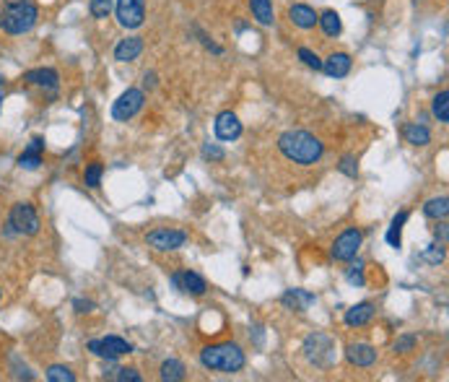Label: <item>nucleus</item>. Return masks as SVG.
Returning a JSON list of instances; mask_svg holds the SVG:
<instances>
[{
	"mask_svg": "<svg viewBox=\"0 0 449 382\" xmlns=\"http://www.w3.org/2000/svg\"><path fill=\"white\" fill-rule=\"evenodd\" d=\"M278 148L288 161L302 164V167H312L317 164L325 154L323 141L307 130H286L284 136L278 138Z\"/></svg>",
	"mask_w": 449,
	"mask_h": 382,
	"instance_id": "1",
	"label": "nucleus"
},
{
	"mask_svg": "<svg viewBox=\"0 0 449 382\" xmlns=\"http://www.w3.org/2000/svg\"><path fill=\"white\" fill-rule=\"evenodd\" d=\"M40 6L34 0H8L0 10V31L10 37H21L37 26Z\"/></svg>",
	"mask_w": 449,
	"mask_h": 382,
	"instance_id": "2",
	"label": "nucleus"
},
{
	"mask_svg": "<svg viewBox=\"0 0 449 382\" xmlns=\"http://www.w3.org/2000/svg\"><path fill=\"white\" fill-rule=\"evenodd\" d=\"M200 364L211 372L236 374L245 369V351L236 343H218V346H205L200 351Z\"/></svg>",
	"mask_w": 449,
	"mask_h": 382,
	"instance_id": "3",
	"label": "nucleus"
},
{
	"mask_svg": "<svg viewBox=\"0 0 449 382\" xmlns=\"http://www.w3.org/2000/svg\"><path fill=\"white\" fill-rule=\"evenodd\" d=\"M40 216L31 203H13L8 214V234H37L40 232Z\"/></svg>",
	"mask_w": 449,
	"mask_h": 382,
	"instance_id": "4",
	"label": "nucleus"
},
{
	"mask_svg": "<svg viewBox=\"0 0 449 382\" xmlns=\"http://www.w3.org/2000/svg\"><path fill=\"white\" fill-rule=\"evenodd\" d=\"M304 353L314 367L327 369L335 362V341L327 333H312L304 341Z\"/></svg>",
	"mask_w": 449,
	"mask_h": 382,
	"instance_id": "5",
	"label": "nucleus"
},
{
	"mask_svg": "<svg viewBox=\"0 0 449 382\" xmlns=\"http://www.w3.org/2000/svg\"><path fill=\"white\" fill-rule=\"evenodd\" d=\"M361 242H364L361 229H356V226L345 229L330 247L332 260H338V263H351V260H356V255L361 250Z\"/></svg>",
	"mask_w": 449,
	"mask_h": 382,
	"instance_id": "6",
	"label": "nucleus"
},
{
	"mask_svg": "<svg viewBox=\"0 0 449 382\" xmlns=\"http://www.w3.org/2000/svg\"><path fill=\"white\" fill-rule=\"evenodd\" d=\"M146 104V94H143V88H127L117 97V102L112 104V118L117 120V122H127V120H133L143 109Z\"/></svg>",
	"mask_w": 449,
	"mask_h": 382,
	"instance_id": "7",
	"label": "nucleus"
},
{
	"mask_svg": "<svg viewBox=\"0 0 449 382\" xmlns=\"http://www.w3.org/2000/svg\"><path fill=\"white\" fill-rule=\"evenodd\" d=\"M88 351L94 353V356H99V359L117 362L120 356H125V353L133 351V346H130L125 338H120V335H104V338L88 341Z\"/></svg>",
	"mask_w": 449,
	"mask_h": 382,
	"instance_id": "8",
	"label": "nucleus"
},
{
	"mask_svg": "<svg viewBox=\"0 0 449 382\" xmlns=\"http://www.w3.org/2000/svg\"><path fill=\"white\" fill-rule=\"evenodd\" d=\"M146 245L158 250V253H172V250H179V247L187 245V232H179V229H154L146 234Z\"/></svg>",
	"mask_w": 449,
	"mask_h": 382,
	"instance_id": "9",
	"label": "nucleus"
},
{
	"mask_svg": "<svg viewBox=\"0 0 449 382\" xmlns=\"http://www.w3.org/2000/svg\"><path fill=\"white\" fill-rule=\"evenodd\" d=\"M120 26L125 29H140L146 21V0H117L115 3Z\"/></svg>",
	"mask_w": 449,
	"mask_h": 382,
	"instance_id": "10",
	"label": "nucleus"
},
{
	"mask_svg": "<svg viewBox=\"0 0 449 382\" xmlns=\"http://www.w3.org/2000/svg\"><path fill=\"white\" fill-rule=\"evenodd\" d=\"M213 130H215V138L218 141H226V143H231L236 138L242 136V122L236 118L231 109H224L213 122Z\"/></svg>",
	"mask_w": 449,
	"mask_h": 382,
	"instance_id": "11",
	"label": "nucleus"
},
{
	"mask_svg": "<svg viewBox=\"0 0 449 382\" xmlns=\"http://www.w3.org/2000/svg\"><path fill=\"white\" fill-rule=\"evenodd\" d=\"M172 284L174 289H179L182 294H190V296H203L208 292V284L205 278L195 271H182V273H172Z\"/></svg>",
	"mask_w": 449,
	"mask_h": 382,
	"instance_id": "12",
	"label": "nucleus"
},
{
	"mask_svg": "<svg viewBox=\"0 0 449 382\" xmlns=\"http://www.w3.org/2000/svg\"><path fill=\"white\" fill-rule=\"evenodd\" d=\"M24 81H26V83H31V86L42 88V91H49V94H55V91L60 88L58 70H52V68H34V70H29V73L24 76Z\"/></svg>",
	"mask_w": 449,
	"mask_h": 382,
	"instance_id": "13",
	"label": "nucleus"
},
{
	"mask_svg": "<svg viewBox=\"0 0 449 382\" xmlns=\"http://www.w3.org/2000/svg\"><path fill=\"white\" fill-rule=\"evenodd\" d=\"M345 359L353 364V367H371V364L377 362V349L369 346V343H351L348 349H345Z\"/></svg>",
	"mask_w": 449,
	"mask_h": 382,
	"instance_id": "14",
	"label": "nucleus"
},
{
	"mask_svg": "<svg viewBox=\"0 0 449 382\" xmlns=\"http://www.w3.org/2000/svg\"><path fill=\"white\" fill-rule=\"evenodd\" d=\"M42 154H44V138H31V143L24 148V154L19 157V167L21 169H34L42 167Z\"/></svg>",
	"mask_w": 449,
	"mask_h": 382,
	"instance_id": "15",
	"label": "nucleus"
},
{
	"mask_svg": "<svg viewBox=\"0 0 449 382\" xmlns=\"http://www.w3.org/2000/svg\"><path fill=\"white\" fill-rule=\"evenodd\" d=\"M323 70L330 76V79H343L351 73V55L345 52H332L330 58L323 60Z\"/></svg>",
	"mask_w": 449,
	"mask_h": 382,
	"instance_id": "16",
	"label": "nucleus"
},
{
	"mask_svg": "<svg viewBox=\"0 0 449 382\" xmlns=\"http://www.w3.org/2000/svg\"><path fill=\"white\" fill-rule=\"evenodd\" d=\"M288 19H291L293 26H299V29H314L317 26V13H314L312 6H307V3H296L288 8Z\"/></svg>",
	"mask_w": 449,
	"mask_h": 382,
	"instance_id": "17",
	"label": "nucleus"
},
{
	"mask_svg": "<svg viewBox=\"0 0 449 382\" xmlns=\"http://www.w3.org/2000/svg\"><path fill=\"white\" fill-rule=\"evenodd\" d=\"M371 317H374V304L371 302H359L353 304L351 310H345V325L348 328H364V325L371 323Z\"/></svg>",
	"mask_w": 449,
	"mask_h": 382,
	"instance_id": "18",
	"label": "nucleus"
},
{
	"mask_svg": "<svg viewBox=\"0 0 449 382\" xmlns=\"http://www.w3.org/2000/svg\"><path fill=\"white\" fill-rule=\"evenodd\" d=\"M140 52H143V40L140 37H125L115 47V60L117 63H133V60H138Z\"/></svg>",
	"mask_w": 449,
	"mask_h": 382,
	"instance_id": "19",
	"label": "nucleus"
},
{
	"mask_svg": "<svg viewBox=\"0 0 449 382\" xmlns=\"http://www.w3.org/2000/svg\"><path fill=\"white\" fill-rule=\"evenodd\" d=\"M281 302H284V307L293 310V312H304L309 304H314V294L312 292H304V289H288Z\"/></svg>",
	"mask_w": 449,
	"mask_h": 382,
	"instance_id": "20",
	"label": "nucleus"
},
{
	"mask_svg": "<svg viewBox=\"0 0 449 382\" xmlns=\"http://www.w3.org/2000/svg\"><path fill=\"white\" fill-rule=\"evenodd\" d=\"M402 136H405V141H408L410 146H429L431 143V130L426 125H421V122H410V125H405Z\"/></svg>",
	"mask_w": 449,
	"mask_h": 382,
	"instance_id": "21",
	"label": "nucleus"
},
{
	"mask_svg": "<svg viewBox=\"0 0 449 382\" xmlns=\"http://www.w3.org/2000/svg\"><path fill=\"white\" fill-rule=\"evenodd\" d=\"M250 10H252V16L257 24H263V26H273V0H250Z\"/></svg>",
	"mask_w": 449,
	"mask_h": 382,
	"instance_id": "22",
	"label": "nucleus"
},
{
	"mask_svg": "<svg viewBox=\"0 0 449 382\" xmlns=\"http://www.w3.org/2000/svg\"><path fill=\"white\" fill-rule=\"evenodd\" d=\"M317 24L323 26V31L327 34V37H341V31H343V21H341V16L335 13V10H325L323 16L317 19Z\"/></svg>",
	"mask_w": 449,
	"mask_h": 382,
	"instance_id": "23",
	"label": "nucleus"
},
{
	"mask_svg": "<svg viewBox=\"0 0 449 382\" xmlns=\"http://www.w3.org/2000/svg\"><path fill=\"white\" fill-rule=\"evenodd\" d=\"M423 214L429 216V218H434V221H439V218H447V214H449L447 196L431 198V200H426V206H423Z\"/></svg>",
	"mask_w": 449,
	"mask_h": 382,
	"instance_id": "24",
	"label": "nucleus"
},
{
	"mask_svg": "<svg viewBox=\"0 0 449 382\" xmlns=\"http://www.w3.org/2000/svg\"><path fill=\"white\" fill-rule=\"evenodd\" d=\"M161 380H166V382L185 380V364L179 362V359H166V362L161 364Z\"/></svg>",
	"mask_w": 449,
	"mask_h": 382,
	"instance_id": "25",
	"label": "nucleus"
},
{
	"mask_svg": "<svg viewBox=\"0 0 449 382\" xmlns=\"http://www.w3.org/2000/svg\"><path fill=\"white\" fill-rule=\"evenodd\" d=\"M408 216H410L408 211L395 214L390 229H387V245H390V247H400V232H402V226H405V221H408Z\"/></svg>",
	"mask_w": 449,
	"mask_h": 382,
	"instance_id": "26",
	"label": "nucleus"
},
{
	"mask_svg": "<svg viewBox=\"0 0 449 382\" xmlns=\"http://www.w3.org/2000/svg\"><path fill=\"white\" fill-rule=\"evenodd\" d=\"M431 112H434V118L439 120V122L447 125L449 122V91H439V94L434 97V102H431Z\"/></svg>",
	"mask_w": 449,
	"mask_h": 382,
	"instance_id": "27",
	"label": "nucleus"
},
{
	"mask_svg": "<svg viewBox=\"0 0 449 382\" xmlns=\"http://www.w3.org/2000/svg\"><path fill=\"white\" fill-rule=\"evenodd\" d=\"M101 175H104V167L99 164V161H91L86 167V172H83V182H86V187H99L101 185Z\"/></svg>",
	"mask_w": 449,
	"mask_h": 382,
	"instance_id": "28",
	"label": "nucleus"
},
{
	"mask_svg": "<svg viewBox=\"0 0 449 382\" xmlns=\"http://www.w3.org/2000/svg\"><path fill=\"white\" fill-rule=\"evenodd\" d=\"M47 380L49 382H76V374L70 372L68 367H63V364H52L47 369Z\"/></svg>",
	"mask_w": 449,
	"mask_h": 382,
	"instance_id": "29",
	"label": "nucleus"
},
{
	"mask_svg": "<svg viewBox=\"0 0 449 382\" xmlns=\"http://www.w3.org/2000/svg\"><path fill=\"white\" fill-rule=\"evenodd\" d=\"M104 377H109V380H120V382H140V374H138V369H133V367H117V369H112V372L104 374Z\"/></svg>",
	"mask_w": 449,
	"mask_h": 382,
	"instance_id": "30",
	"label": "nucleus"
},
{
	"mask_svg": "<svg viewBox=\"0 0 449 382\" xmlns=\"http://www.w3.org/2000/svg\"><path fill=\"white\" fill-rule=\"evenodd\" d=\"M299 60H302L307 68L323 70V60H320V55H317V52H312L309 47H299Z\"/></svg>",
	"mask_w": 449,
	"mask_h": 382,
	"instance_id": "31",
	"label": "nucleus"
},
{
	"mask_svg": "<svg viewBox=\"0 0 449 382\" xmlns=\"http://www.w3.org/2000/svg\"><path fill=\"white\" fill-rule=\"evenodd\" d=\"M345 281L348 284H353V286H364L366 284V278H364V263L361 260H356V263L345 271Z\"/></svg>",
	"mask_w": 449,
	"mask_h": 382,
	"instance_id": "32",
	"label": "nucleus"
},
{
	"mask_svg": "<svg viewBox=\"0 0 449 382\" xmlns=\"http://www.w3.org/2000/svg\"><path fill=\"white\" fill-rule=\"evenodd\" d=\"M88 8H91L94 19H107L112 10V0H88Z\"/></svg>",
	"mask_w": 449,
	"mask_h": 382,
	"instance_id": "33",
	"label": "nucleus"
},
{
	"mask_svg": "<svg viewBox=\"0 0 449 382\" xmlns=\"http://www.w3.org/2000/svg\"><path fill=\"white\" fill-rule=\"evenodd\" d=\"M416 343H418V338H416V335L405 333V335H400V338L395 341V351L408 353V351H413V349H416Z\"/></svg>",
	"mask_w": 449,
	"mask_h": 382,
	"instance_id": "34",
	"label": "nucleus"
},
{
	"mask_svg": "<svg viewBox=\"0 0 449 382\" xmlns=\"http://www.w3.org/2000/svg\"><path fill=\"white\" fill-rule=\"evenodd\" d=\"M423 260H429L431 265H439L444 260V245H429V250L423 253Z\"/></svg>",
	"mask_w": 449,
	"mask_h": 382,
	"instance_id": "35",
	"label": "nucleus"
},
{
	"mask_svg": "<svg viewBox=\"0 0 449 382\" xmlns=\"http://www.w3.org/2000/svg\"><path fill=\"white\" fill-rule=\"evenodd\" d=\"M338 169H341L345 177L356 180V175H359V167H356V157H343L341 164H338Z\"/></svg>",
	"mask_w": 449,
	"mask_h": 382,
	"instance_id": "36",
	"label": "nucleus"
},
{
	"mask_svg": "<svg viewBox=\"0 0 449 382\" xmlns=\"http://www.w3.org/2000/svg\"><path fill=\"white\" fill-rule=\"evenodd\" d=\"M203 157L205 159H211V161H224V148L221 146H215V143H205L203 146Z\"/></svg>",
	"mask_w": 449,
	"mask_h": 382,
	"instance_id": "37",
	"label": "nucleus"
},
{
	"mask_svg": "<svg viewBox=\"0 0 449 382\" xmlns=\"http://www.w3.org/2000/svg\"><path fill=\"white\" fill-rule=\"evenodd\" d=\"M73 307H76V312L79 315H83V312H91V310H94V302H88V299H76Z\"/></svg>",
	"mask_w": 449,
	"mask_h": 382,
	"instance_id": "38",
	"label": "nucleus"
},
{
	"mask_svg": "<svg viewBox=\"0 0 449 382\" xmlns=\"http://www.w3.org/2000/svg\"><path fill=\"white\" fill-rule=\"evenodd\" d=\"M143 86L156 88V73H146V76H143Z\"/></svg>",
	"mask_w": 449,
	"mask_h": 382,
	"instance_id": "39",
	"label": "nucleus"
},
{
	"mask_svg": "<svg viewBox=\"0 0 449 382\" xmlns=\"http://www.w3.org/2000/svg\"><path fill=\"white\" fill-rule=\"evenodd\" d=\"M436 239H441V242H447V224H444V218H441V224L436 226Z\"/></svg>",
	"mask_w": 449,
	"mask_h": 382,
	"instance_id": "40",
	"label": "nucleus"
},
{
	"mask_svg": "<svg viewBox=\"0 0 449 382\" xmlns=\"http://www.w3.org/2000/svg\"><path fill=\"white\" fill-rule=\"evenodd\" d=\"M3 97H6V86H3V79H0V109H3Z\"/></svg>",
	"mask_w": 449,
	"mask_h": 382,
	"instance_id": "41",
	"label": "nucleus"
},
{
	"mask_svg": "<svg viewBox=\"0 0 449 382\" xmlns=\"http://www.w3.org/2000/svg\"><path fill=\"white\" fill-rule=\"evenodd\" d=\"M0 296H3V292H0Z\"/></svg>",
	"mask_w": 449,
	"mask_h": 382,
	"instance_id": "42",
	"label": "nucleus"
}]
</instances>
